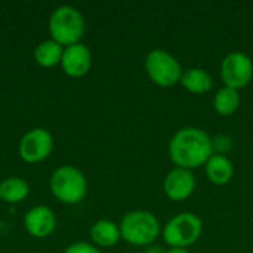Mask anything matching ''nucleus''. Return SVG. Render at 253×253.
<instances>
[{"instance_id": "9b49d317", "label": "nucleus", "mask_w": 253, "mask_h": 253, "mask_svg": "<svg viewBox=\"0 0 253 253\" xmlns=\"http://www.w3.org/2000/svg\"><path fill=\"white\" fill-rule=\"evenodd\" d=\"M56 215L55 212L44 205L34 206L27 211L24 216L25 231L34 239H46L52 236L56 230Z\"/></svg>"}, {"instance_id": "4468645a", "label": "nucleus", "mask_w": 253, "mask_h": 253, "mask_svg": "<svg viewBox=\"0 0 253 253\" xmlns=\"http://www.w3.org/2000/svg\"><path fill=\"white\" fill-rule=\"evenodd\" d=\"M179 83L187 92L193 95H203L213 87V77L208 70L202 67H193L184 70Z\"/></svg>"}, {"instance_id": "f8f14e48", "label": "nucleus", "mask_w": 253, "mask_h": 253, "mask_svg": "<svg viewBox=\"0 0 253 253\" xmlns=\"http://www.w3.org/2000/svg\"><path fill=\"white\" fill-rule=\"evenodd\" d=\"M89 236H90L92 245L96 248H102V249L113 248L122 240L120 227L110 219H99L93 222V225L90 227Z\"/></svg>"}, {"instance_id": "7ed1b4c3", "label": "nucleus", "mask_w": 253, "mask_h": 253, "mask_svg": "<svg viewBox=\"0 0 253 253\" xmlns=\"http://www.w3.org/2000/svg\"><path fill=\"white\" fill-rule=\"evenodd\" d=\"M84 30H86L84 16L74 6L62 4L56 7L49 18L50 39L64 47L80 43Z\"/></svg>"}, {"instance_id": "6ab92c4d", "label": "nucleus", "mask_w": 253, "mask_h": 253, "mask_svg": "<svg viewBox=\"0 0 253 253\" xmlns=\"http://www.w3.org/2000/svg\"><path fill=\"white\" fill-rule=\"evenodd\" d=\"M62 253H101V251L96 246H93L92 243L77 242V243H73L68 248H65V251Z\"/></svg>"}, {"instance_id": "412c9836", "label": "nucleus", "mask_w": 253, "mask_h": 253, "mask_svg": "<svg viewBox=\"0 0 253 253\" xmlns=\"http://www.w3.org/2000/svg\"><path fill=\"white\" fill-rule=\"evenodd\" d=\"M165 253H191L188 249H179V248H169Z\"/></svg>"}, {"instance_id": "f257e3e1", "label": "nucleus", "mask_w": 253, "mask_h": 253, "mask_svg": "<svg viewBox=\"0 0 253 253\" xmlns=\"http://www.w3.org/2000/svg\"><path fill=\"white\" fill-rule=\"evenodd\" d=\"M168 153L175 168L194 170L208 163L215 154L211 135L194 126L182 127L169 141Z\"/></svg>"}, {"instance_id": "aec40b11", "label": "nucleus", "mask_w": 253, "mask_h": 253, "mask_svg": "<svg viewBox=\"0 0 253 253\" xmlns=\"http://www.w3.org/2000/svg\"><path fill=\"white\" fill-rule=\"evenodd\" d=\"M166 251L162 248V246H154V245H151V246H148V248H145V252L144 253H165Z\"/></svg>"}, {"instance_id": "423d86ee", "label": "nucleus", "mask_w": 253, "mask_h": 253, "mask_svg": "<svg viewBox=\"0 0 253 253\" xmlns=\"http://www.w3.org/2000/svg\"><path fill=\"white\" fill-rule=\"evenodd\" d=\"M145 73L148 79L159 87H173L181 82V62L165 49H153L145 56Z\"/></svg>"}, {"instance_id": "6e6552de", "label": "nucleus", "mask_w": 253, "mask_h": 253, "mask_svg": "<svg viewBox=\"0 0 253 253\" xmlns=\"http://www.w3.org/2000/svg\"><path fill=\"white\" fill-rule=\"evenodd\" d=\"M53 150V136L43 127H34L25 132L18 144V154L28 165L42 163Z\"/></svg>"}, {"instance_id": "2eb2a0df", "label": "nucleus", "mask_w": 253, "mask_h": 253, "mask_svg": "<svg viewBox=\"0 0 253 253\" xmlns=\"http://www.w3.org/2000/svg\"><path fill=\"white\" fill-rule=\"evenodd\" d=\"M62 53H64V46H61L59 43H56L52 39L43 40L40 42L36 47H34V61L43 67V68H53L56 65L61 64L62 59Z\"/></svg>"}, {"instance_id": "f3484780", "label": "nucleus", "mask_w": 253, "mask_h": 253, "mask_svg": "<svg viewBox=\"0 0 253 253\" xmlns=\"http://www.w3.org/2000/svg\"><path fill=\"white\" fill-rule=\"evenodd\" d=\"M212 104H213V110L219 116L228 117V116H233L234 113H237V110L240 108L242 96H240L239 90L224 86L215 93Z\"/></svg>"}, {"instance_id": "20e7f679", "label": "nucleus", "mask_w": 253, "mask_h": 253, "mask_svg": "<svg viewBox=\"0 0 253 253\" xmlns=\"http://www.w3.org/2000/svg\"><path fill=\"white\" fill-rule=\"evenodd\" d=\"M53 197L64 205H77L87 194V179L76 166L62 165L56 168L49 181Z\"/></svg>"}, {"instance_id": "dca6fc26", "label": "nucleus", "mask_w": 253, "mask_h": 253, "mask_svg": "<svg viewBox=\"0 0 253 253\" xmlns=\"http://www.w3.org/2000/svg\"><path fill=\"white\" fill-rule=\"evenodd\" d=\"M30 194V185L19 176H10L0 182V200L9 205H16L25 200Z\"/></svg>"}, {"instance_id": "0eeeda50", "label": "nucleus", "mask_w": 253, "mask_h": 253, "mask_svg": "<svg viewBox=\"0 0 253 253\" xmlns=\"http://www.w3.org/2000/svg\"><path fill=\"white\" fill-rule=\"evenodd\" d=\"M253 79V61L245 52H230L221 62V80L225 87L240 90Z\"/></svg>"}, {"instance_id": "a211bd4d", "label": "nucleus", "mask_w": 253, "mask_h": 253, "mask_svg": "<svg viewBox=\"0 0 253 253\" xmlns=\"http://www.w3.org/2000/svg\"><path fill=\"white\" fill-rule=\"evenodd\" d=\"M212 144H213V153L215 154L225 156L231 150V138L227 135H218V136L212 138Z\"/></svg>"}, {"instance_id": "9d476101", "label": "nucleus", "mask_w": 253, "mask_h": 253, "mask_svg": "<svg viewBox=\"0 0 253 253\" xmlns=\"http://www.w3.org/2000/svg\"><path fill=\"white\" fill-rule=\"evenodd\" d=\"M92 62L93 59H92L90 49L83 43H76L64 47V53L59 65L65 73V76L71 79H80L90 71Z\"/></svg>"}, {"instance_id": "f03ea898", "label": "nucleus", "mask_w": 253, "mask_h": 253, "mask_svg": "<svg viewBox=\"0 0 253 253\" xmlns=\"http://www.w3.org/2000/svg\"><path fill=\"white\" fill-rule=\"evenodd\" d=\"M122 240L130 246L148 248L162 234V224L159 218L145 209H135L127 212L120 224Z\"/></svg>"}, {"instance_id": "39448f33", "label": "nucleus", "mask_w": 253, "mask_h": 253, "mask_svg": "<svg viewBox=\"0 0 253 253\" xmlns=\"http://www.w3.org/2000/svg\"><path fill=\"white\" fill-rule=\"evenodd\" d=\"M203 234V221L193 212H182L172 216L162 228V237L169 248L188 249Z\"/></svg>"}, {"instance_id": "1a4fd4ad", "label": "nucleus", "mask_w": 253, "mask_h": 253, "mask_svg": "<svg viewBox=\"0 0 253 253\" xmlns=\"http://www.w3.org/2000/svg\"><path fill=\"white\" fill-rule=\"evenodd\" d=\"M196 176L193 170L173 168L169 170L163 181V191L172 202H184L190 199L196 190Z\"/></svg>"}, {"instance_id": "ddd939ff", "label": "nucleus", "mask_w": 253, "mask_h": 253, "mask_svg": "<svg viewBox=\"0 0 253 253\" xmlns=\"http://www.w3.org/2000/svg\"><path fill=\"white\" fill-rule=\"evenodd\" d=\"M205 173L213 185H227L234 176V165L227 156L213 154L205 165Z\"/></svg>"}]
</instances>
